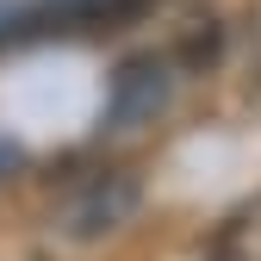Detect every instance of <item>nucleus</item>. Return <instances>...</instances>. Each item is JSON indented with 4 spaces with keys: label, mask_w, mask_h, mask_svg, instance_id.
Returning <instances> with one entry per match:
<instances>
[{
    "label": "nucleus",
    "mask_w": 261,
    "mask_h": 261,
    "mask_svg": "<svg viewBox=\"0 0 261 261\" xmlns=\"http://www.w3.org/2000/svg\"><path fill=\"white\" fill-rule=\"evenodd\" d=\"M7 162H13V143H0V168H7Z\"/></svg>",
    "instance_id": "f03ea898"
},
{
    "label": "nucleus",
    "mask_w": 261,
    "mask_h": 261,
    "mask_svg": "<svg viewBox=\"0 0 261 261\" xmlns=\"http://www.w3.org/2000/svg\"><path fill=\"white\" fill-rule=\"evenodd\" d=\"M112 0H0V44H19V38H38V31H62V25H81L93 13H106Z\"/></svg>",
    "instance_id": "f257e3e1"
}]
</instances>
